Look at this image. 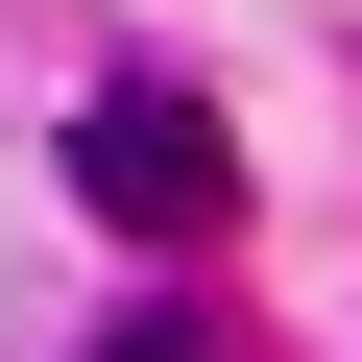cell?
Listing matches in <instances>:
<instances>
[{
	"instance_id": "6da1fadb",
	"label": "cell",
	"mask_w": 362,
	"mask_h": 362,
	"mask_svg": "<svg viewBox=\"0 0 362 362\" xmlns=\"http://www.w3.org/2000/svg\"><path fill=\"white\" fill-rule=\"evenodd\" d=\"M73 194H97L121 242H194V218H242V145H218V97H194V73H97Z\"/></svg>"
},
{
	"instance_id": "7a4b0ae2",
	"label": "cell",
	"mask_w": 362,
	"mask_h": 362,
	"mask_svg": "<svg viewBox=\"0 0 362 362\" xmlns=\"http://www.w3.org/2000/svg\"><path fill=\"white\" fill-rule=\"evenodd\" d=\"M97 362H194V314H121V338H97Z\"/></svg>"
}]
</instances>
